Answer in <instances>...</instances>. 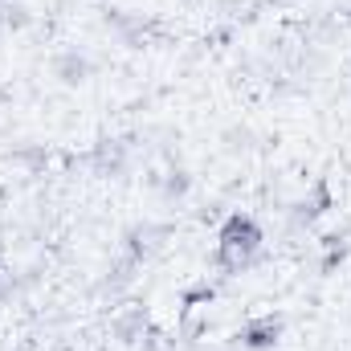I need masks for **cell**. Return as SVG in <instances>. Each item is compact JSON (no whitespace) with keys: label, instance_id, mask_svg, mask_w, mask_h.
Instances as JSON below:
<instances>
[{"label":"cell","instance_id":"1","mask_svg":"<svg viewBox=\"0 0 351 351\" xmlns=\"http://www.w3.org/2000/svg\"><path fill=\"white\" fill-rule=\"evenodd\" d=\"M258 250H262V229H258V221L245 217V213L225 217V225H221V233H217V265L229 269V274H237V269H245V265L258 258Z\"/></svg>","mask_w":351,"mask_h":351},{"label":"cell","instance_id":"2","mask_svg":"<svg viewBox=\"0 0 351 351\" xmlns=\"http://www.w3.org/2000/svg\"><path fill=\"white\" fill-rule=\"evenodd\" d=\"M278 335H282V319L278 315H262V319H250L237 339H241V348H250V351H265L278 343Z\"/></svg>","mask_w":351,"mask_h":351},{"label":"cell","instance_id":"3","mask_svg":"<svg viewBox=\"0 0 351 351\" xmlns=\"http://www.w3.org/2000/svg\"><path fill=\"white\" fill-rule=\"evenodd\" d=\"M327 208H331V192H327V184L319 180V184H315V196H311V200H302V204L294 208V221H315V217H319V213H327Z\"/></svg>","mask_w":351,"mask_h":351}]
</instances>
